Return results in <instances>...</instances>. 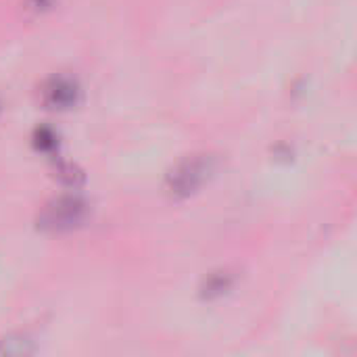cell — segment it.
<instances>
[{
  "label": "cell",
  "mask_w": 357,
  "mask_h": 357,
  "mask_svg": "<svg viewBox=\"0 0 357 357\" xmlns=\"http://www.w3.org/2000/svg\"><path fill=\"white\" fill-rule=\"evenodd\" d=\"M52 2H54V0H27V8H29V10H36V13H42V10H46V8H50Z\"/></svg>",
  "instance_id": "7"
},
{
  "label": "cell",
  "mask_w": 357,
  "mask_h": 357,
  "mask_svg": "<svg viewBox=\"0 0 357 357\" xmlns=\"http://www.w3.org/2000/svg\"><path fill=\"white\" fill-rule=\"evenodd\" d=\"M232 284H234V278L230 272H215L209 278H205L201 291H203L205 299H218V297L226 295L232 289Z\"/></svg>",
  "instance_id": "4"
},
{
  "label": "cell",
  "mask_w": 357,
  "mask_h": 357,
  "mask_svg": "<svg viewBox=\"0 0 357 357\" xmlns=\"http://www.w3.org/2000/svg\"><path fill=\"white\" fill-rule=\"evenodd\" d=\"M54 140H56V138H54V134H52L50 130H46V128L38 130V134H36V144H38V149H42V151L52 149V146L56 144Z\"/></svg>",
  "instance_id": "6"
},
{
  "label": "cell",
  "mask_w": 357,
  "mask_h": 357,
  "mask_svg": "<svg viewBox=\"0 0 357 357\" xmlns=\"http://www.w3.org/2000/svg\"><path fill=\"white\" fill-rule=\"evenodd\" d=\"M86 203L75 197H61L44 207L38 226L44 230H71L86 220Z\"/></svg>",
  "instance_id": "2"
},
{
  "label": "cell",
  "mask_w": 357,
  "mask_h": 357,
  "mask_svg": "<svg viewBox=\"0 0 357 357\" xmlns=\"http://www.w3.org/2000/svg\"><path fill=\"white\" fill-rule=\"evenodd\" d=\"M211 174H213V157L197 155L192 159L182 161L167 176V190L172 197H178V199L190 197L207 182Z\"/></svg>",
  "instance_id": "1"
},
{
  "label": "cell",
  "mask_w": 357,
  "mask_h": 357,
  "mask_svg": "<svg viewBox=\"0 0 357 357\" xmlns=\"http://www.w3.org/2000/svg\"><path fill=\"white\" fill-rule=\"evenodd\" d=\"M27 339H8V341H2L0 345V354H6V356H23V354H29V347H27Z\"/></svg>",
  "instance_id": "5"
},
{
  "label": "cell",
  "mask_w": 357,
  "mask_h": 357,
  "mask_svg": "<svg viewBox=\"0 0 357 357\" xmlns=\"http://www.w3.org/2000/svg\"><path fill=\"white\" fill-rule=\"evenodd\" d=\"M77 84L69 77H52L44 86V105L48 109H69L77 102Z\"/></svg>",
  "instance_id": "3"
}]
</instances>
